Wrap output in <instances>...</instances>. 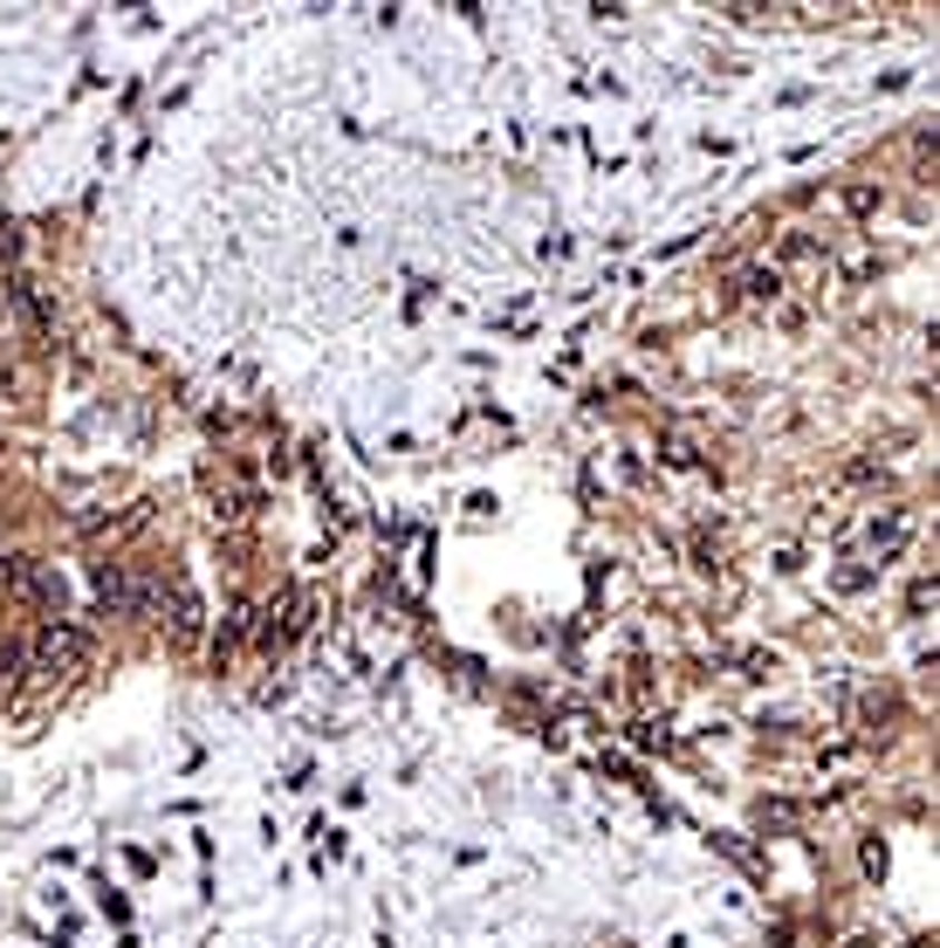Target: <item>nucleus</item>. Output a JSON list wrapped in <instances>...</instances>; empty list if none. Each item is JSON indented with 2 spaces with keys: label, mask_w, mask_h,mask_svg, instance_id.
<instances>
[{
  "label": "nucleus",
  "mask_w": 940,
  "mask_h": 948,
  "mask_svg": "<svg viewBox=\"0 0 940 948\" xmlns=\"http://www.w3.org/2000/svg\"><path fill=\"white\" fill-rule=\"evenodd\" d=\"M742 666H749V681H769L775 674V653H742Z\"/></svg>",
  "instance_id": "obj_10"
},
{
  "label": "nucleus",
  "mask_w": 940,
  "mask_h": 948,
  "mask_svg": "<svg viewBox=\"0 0 940 948\" xmlns=\"http://www.w3.org/2000/svg\"><path fill=\"white\" fill-rule=\"evenodd\" d=\"M28 674V646H14V640H0V694H8L14 681Z\"/></svg>",
  "instance_id": "obj_8"
},
{
  "label": "nucleus",
  "mask_w": 940,
  "mask_h": 948,
  "mask_svg": "<svg viewBox=\"0 0 940 948\" xmlns=\"http://www.w3.org/2000/svg\"><path fill=\"white\" fill-rule=\"evenodd\" d=\"M879 200H885V192H879L872 179H858V186H844V214H858V220H872V214H879Z\"/></svg>",
  "instance_id": "obj_7"
},
{
  "label": "nucleus",
  "mask_w": 940,
  "mask_h": 948,
  "mask_svg": "<svg viewBox=\"0 0 940 948\" xmlns=\"http://www.w3.org/2000/svg\"><path fill=\"white\" fill-rule=\"evenodd\" d=\"M734 289H742L749 303H775V296H783V268H775V261H755V268H742V283H734Z\"/></svg>",
  "instance_id": "obj_5"
},
{
  "label": "nucleus",
  "mask_w": 940,
  "mask_h": 948,
  "mask_svg": "<svg viewBox=\"0 0 940 948\" xmlns=\"http://www.w3.org/2000/svg\"><path fill=\"white\" fill-rule=\"evenodd\" d=\"M83 660H90V632L69 625V619H42V632L28 640V674H42V681L76 674Z\"/></svg>",
  "instance_id": "obj_1"
},
{
  "label": "nucleus",
  "mask_w": 940,
  "mask_h": 948,
  "mask_svg": "<svg viewBox=\"0 0 940 948\" xmlns=\"http://www.w3.org/2000/svg\"><path fill=\"white\" fill-rule=\"evenodd\" d=\"M172 599H179V605H172V640L192 646V640H199V599H192V584H179Z\"/></svg>",
  "instance_id": "obj_6"
},
{
  "label": "nucleus",
  "mask_w": 940,
  "mask_h": 948,
  "mask_svg": "<svg viewBox=\"0 0 940 948\" xmlns=\"http://www.w3.org/2000/svg\"><path fill=\"white\" fill-rule=\"evenodd\" d=\"M97 599H103V612H117V619H138V612L151 605V584L131 577L125 564H97Z\"/></svg>",
  "instance_id": "obj_2"
},
{
  "label": "nucleus",
  "mask_w": 940,
  "mask_h": 948,
  "mask_svg": "<svg viewBox=\"0 0 940 948\" xmlns=\"http://www.w3.org/2000/svg\"><path fill=\"white\" fill-rule=\"evenodd\" d=\"M907 536H913V516H907V508H892V516H879V523L865 530V543L879 550V557H899V543H907Z\"/></svg>",
  "instance_id": "obj_4"
},
{
  "label": "nucleus",
  "mask_w": 940,
  "mask_h": 948,
  "mask_svg": "<svg viewBox=\"0 0 940 948\" xmlns=\"http://www.w3.org/2000/svg\"><path fill=\"white\" fill-rule=\"evenodd\" d=\"M810 255H817V241H810L803 227H790V234H783V261H810ZM783 261H775V268H783Z\"/></svg>",
  "instance_id": "obj_9"
},
{
  "label": "nucleus",
  "mask_w": 940,
  "mask_h": 948,
  "mask_svg": "<svg viewBox=\"0 0 940 948\" xmlns=\"http://www.w3.org/2000/svg\"><path fill=\"white\" fill-rule=\"evenodd\" d=\"M0 584L14 591V599H34L42 605V584H49V564H34V557H0Z\"/></svg>",
  "instance_id": "obj_3"
}]
</instances>
